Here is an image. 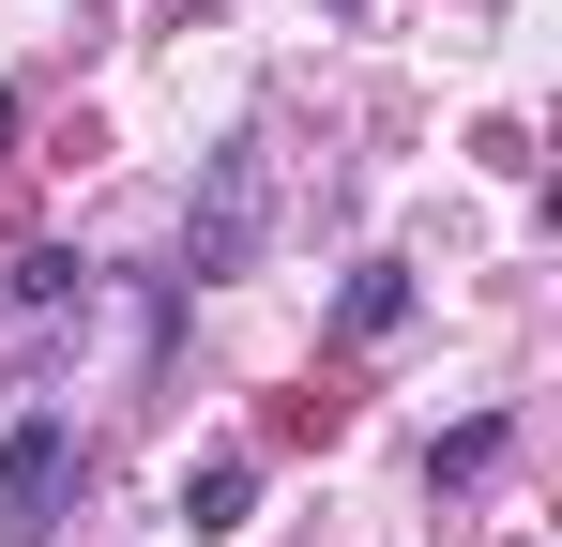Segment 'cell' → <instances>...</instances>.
Returning a JSON list of instances; mask_svg holds the SVG:
<instances>
[{
    "label": "cell",
    "mask_w": 562,
    "mask_h": 547,
    "mask_svg": "<svg viewBox=\"0 0 562 547\" xmlns=\"http://www.w3.org/2000/svg\"><path fill=\"white\" fill-rule=\"evenodd\" d=\"M274 122H244L228 153H198V198H183V289H228V274H259V244H274Z\"/></svg>",
    "instance_id": "cell-1"
},
{
    "label": "cell",
    "mask_w": 562,
    "mask_h": 547,
    "mask_svg": "<svg viewBox=\"0 0 562 547\" xmlns=\"http://www.w3.org/2000/svg\"><path fill=\"white\" fill-rule=\"evenodd\" d=\"M77 471H92L77 411H15V426H0V547H46V533H61Z\"/></svg>",
    "instance_id": "cell-2"
},
{
    "label": "cell",
    "mask_w": 562,
    "mask_h": 547,
    "mask_svg": "<svg viewBox=\"0 0 562 547\" xmlns=\"http://www.w3.org/2000/svg\"><path fill=\"white\" fill-rule=\"evenodd\" d=\"M244 517H259V456H198L183 471V533L213 547V533H244Z\"/></svg>",
    "instance_id": "cell-3"
},
{
    "label": "cell",
    "mask_w": 562,
    "mask_h": 547,
    "mask_svg": "<svg viewBox=\"0 0 562 547\" xmlns=\"http://www.w3.org/2000/svg\"><path fill=\"white\" fill-rule=\"evenodd\" d=\"M395 320H411V259H366L350 289H335V335H350V350H380Z\"/></svg>",
    "instance_id": "cell-4"
},
{
    "label": "cell",
    "mask_w": 562,
    "mask_h": 547,
    "mask_svg": "<svg viewBox=\"0 0 562 547\" xmlns=\"http://www.w3.org/2000/svg\"><path fill=\"white\" fill-rule=\"evenodd\" d=\"M15 304H31V320H46V304H92V259H77V244H31V259H15Z\"/></svg>",
    "instance_id": "cell-5"
},
{
    "label": "cell",
    "mask_w": 562,
    "mask_h": 547,
    "mask_svg": "<svg viewBox=\"0 0 562 547\" xmlns=\"http://www.w3.org/2000/svg\"><path fill=\"white\" fill-rule=\"evenodd\" d=\"M502 442H517V426H502V411H471L457 442H441V487H486V471H502Z\"/></svg>",
    "instance_id": "cell-6"
}]
</instances>
